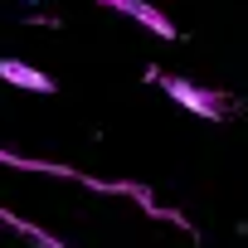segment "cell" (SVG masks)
<instances>
[{"instance_id": "cell-1", "label": "cell", "mask_w": 248, "mask_h": 248, "mask_svg": "<svg viewBox=\"0 0 248 248\" xmlns=\"http://www.w3.org/2000/svg\"><path fill=\"white\" fill-rule=\"evenodd\" d=\"M161 88L170 93V102H180V107L195 112V117H224V112H229L219 93H209V88H200V83H190V78H166V73H161Z\"/></svg>"}, {"instance_id": "cell-2", "label": "cell", "mask_w": 248, "mask_h": 248, "mask_svg": "<svg viewBox=\"0 0 248 248\" xmlns=\"http://www.w3.org/2000/svg\"><path fill=\"white\" fill-rule=\"evenodd\" d=\"M102 10H122V15H132L137 25H146L156 39H175V25L156 10V5H146V0H97Z\"/></svg>"}, {"instance_id": "cell-3", "label": "cell", "mask_w": 248, "mask_h": 248, "mask_svg": "<svg viewBox=\"0 0 248 248\" xmlns=\"http://www.w3.org/2000/svg\"><path fill=\"white\" fill-rule=\"evenodd\" d=\"M0 78L15 83V88H25V93H54V78L39 73L34 63H20V59H0Z\"/></svg>"}]
</instances>
